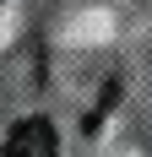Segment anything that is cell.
Returning <instances> with one entry per match:
<instances>
[{
	"label": "cell",
	"instance_id": "6da1fadb",
	"mask_svg": "<svg viewBox=\"0 0 152 157\" xmlns=\"http://www.w3.org/2000/svg\"><path fill=\"white\" fill-rule=\"evenodd\" d=\"M54 152H60V136H54L49 119H22V125H11V136L0 146V157H54Z\"/></svg>",
	"mask_w": 152,
	"mask_h": 157
}]
</instances>
